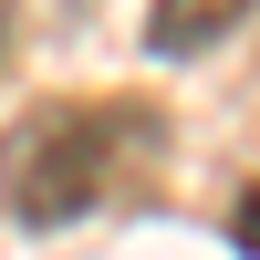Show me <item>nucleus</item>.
Wrapping results in <instances>:
<instances>
[{"label": "nucleus", "mask_w": 260, "mask_h": 260, "mask_svg": "<svg viewBox=\"0 0 260 260\" xmlns=\"http://www.w3.org/2000/svg\"><path fill=\"white\" fill-rule=\"evenodd\" d=\"M136 146H156V125L136 104H31L0 136V208L21 229H73L115 198Z\"/></svg>", "instance_id": "nucleus-1"}, {"label": "nucleus", "mask_w": 260, "mask_h": 260, "mask_svg": "<svg viewBox=\"0 0 260 260\" xmlns=\"http://www.w3.org/2000/svg\"><path fill=\"white\" fill-rule=\"evenodd\" d=\"M250 11L260 0H156V11H146V52L187 62V52H208V42H229Z\"/></svg>", "instance_id": "nucleus-2"}, {"label": "nucleus", "mask_w": 260, "mask_h": 260, "mask_svg": "<svg viewBox=\"0 0 260 260\" xmlns=\"http://www.w3.org/2000/svg\"><path fill=\"white\" fill-rule=\"evenodd\" d=\"M229 240H240V260H260V187H250L240 208H229Z\"/></svg>", "instance_id": "nucleus-3"}]
</instances>
